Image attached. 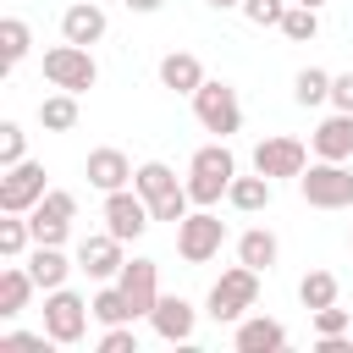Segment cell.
Masks as SVG:
<instances>
[{"label":"cell","mask_w":353,"mask_h":353,"mask_svg":"<svg viewBox=\"0 0 353 353\" xmlns=\"http://www.w3.org/2000/svg\"><path fill=\"white\" fill-rule=\"evenodd\" d=\"M232 176H237V154L226 149V138H215V143L193 149V160H188V199L204 204V210H215L226 199Z\"/></svg>","instance_id":"6da1fadb"},{"label":"cell","mask_w":353,"mask_h":353,"mask_svg":"<svg viewBox=\"0 0 353 353\" xmlns=\"http://www.w3.org/2000/svg\"><path fill=\"white\" fill-rule=\"evenodd\" d=\"M254 303H259V270H254V265L237 259L232 270L215 276V287H210V320H215V325H237Z\"/></svg>","instance_id":"7a4b0ae2"},{"label":"cell","mask_w":353,"mask_h":353,"mask_svg":"<svg viewBox=\"0 0 353 353\" xmlns=\"http://www.w3.org/2000/svg\"><path fill=\"white\" fill-rule=\"evenodd\" d=\"M44 83H50V88H66V94H88V88L99 83V61H94V50L61 39L55 50H44Z\"/></svg>","instance_id":"3957f363"},{"label":"cell","mask_w":353,"mask_h":353,"mask_svg":"<svg viewBox=\"0 0 353 353\" xmlns=\"http://www.w3.org/2000/svg\"><path fill=\"white\" fill-rule=\"evenodd\" d=\"M193 116H199V127H204V132L232 138V132L243 127V99H237V88H232V83L204 77V83L193 88Z\"/></svg>","instance_id":"277c9868"},{"label":"cell","mask_w":353,"mask_h":353,"mask_svg":"<svg viewBox=\"0 0 353 353\" xmlns=\"http://www.w3.org/2000/svg\"><path fill=\"white\" fill-rule=\"evenodd\" d=\"M88 320H94V309H88L83 292H72V287H50L44 292V331H50V342L77 347L88 336Z\"/></svg>","instance_id":"5b68a950"},{"label":"cell","mask_w":353,"mask_h":353,"mask_svg":"<svg viewBox=\"0 0 353 353\" xmlns=\"http://www.w3.org/2000/svg\"><path fill=\"white\" fill-rule=\"evenodd\" d=\"M298 193L314 210H347L353 204V171H347V160H314V165H303Z\"/></svg>","instance_id":"8992f818"},{"label":"cell","mask_w":353,"mask_h":353,"mask_svg":"<svg viewBox=\"0 0 353 353\" xmlns=\"http://www.w3.org/2000/svg\"><path fill=\"white\" fill-rule=\"evenodd\" d=\"M221 243H226V221L215 215V210H188L182 221H176V254L188 259V265H204V259H215L221 254Z\"/></svg>","instance_id":"52a82bcc"},{"label":"cell","mask_w":353,"mask_h":353,"mask_svg":"<svg viewBox=\"0 0 353 353\" xmlns=\"http://www.w3.org/2000/svg\"><path fill=\"white\" fill-rule=\"evenodd\" d=\"M44 193H50V182H44L39 160H17L0 171V215H28Z\"/></svg>","instance_id":"ba28073f"},{"label":"cell","mask_w":353,"mask_h":353,"mask_svg":"<svg viewBox=\"0 0 353 353\" xmlns=\"http://www.w3.org/2000/svg\"><path fill=\"white\" fill-rule=\"evenodd\" d=\"M303 165H309V143L292 138V132H270V138L254 143V171H265L270 182H281V176H303Z\"/></svg>","instance_id":"9c48e42d"},{"label":"cell","mask_w":353,"mask_h":353,"mask_svg":"<svg viewBox=\"0 0 353 353\" xmlns=\"http://www.w3.org/2000/svg\"><path fill=\"white\" fill-rule=\"evenodd\" d=\"M149 226H154V210H149V199H143L138 188L105 193V232H116L121 243H132V237H143Z\"/></svg>","instance_id":"30bf717a"},{"label":"cell","mask_w":353,"mask_h":353,"mask_svg":"<svg viewBox=\"0 0 353 353\" xmlns=\"http://www.w3.org/2000/svg\"><path fill=\"white\" fill-rule=\"evenodd\" d=\"M127 243L116 237V232H94V237H83L77 243V270H88L94 281H116L121 276V265H127V254H121Z\"/></svg>","instance_id":"8fae6325"},{"label":"cell","mask_w":353,"mask_h":353,"mask_svg":"<svg viewBox=\"0 0 353 353\" xmlns=\"http://www.w3.org/2000/svg\"><path fill=\"white\" fill-rule=\"evenodd\" d=\"M116 281H121V292L132 303V320H149L154 303H160V265L154 259H127Z\"/></svg>","instance_id":"7c38bea8"},{"label":"cell","mask_w":353,"mask_h":353,"mask_svg":"<svg viewBox=\"0 0 353 353\" xmlns=\"http://www.w3.org/2000/svg\"><path fill=\"white\" fill-rule=\"evenodd\" d=\"M149 325H154V336H160V342H193V331H199V309H193L182 292H160V303H154Z\"/></svg>","instance_id":"4fadbf2b"},{"label":"cell","mask_w":353,"mask_h":353,"mask_svg":"<svg viewBox=\"0 0 353 353\" xmlns=\"http://www.w3.org/2000/svg\"><path fill=\"white\" fill-rule=\"evenodd\" d=\"M88 188H99V193H116V188H132V160L116 149V143H105V149H88Z\"/></svg>","instance_id":"5bb4252c"},{"label":"cell","mask_w":353,"mask_h":353,"mask_svg":"<svg viewBox=\"0 0 353 353\" xmlns=\"http://www.w3.org/2000/svg\"><path fill=\"white\" fill-rule=\"evenodd\" d=\"M232 347L237 353H276V347H287V325L270 314H243L232 331Z\"/></svg>","instance_id":"9a60e30c"},{"label":"cell","mask_w":353,"mask_h":353,"mask_svg":"<svg viewBox=\"0 0 353 353\" xmlns=\"http://www.w3.org/2000/svg\"><path fill=\"white\" fill-rule=\"evenodd\" d=\"M309 149H314V160H353V116L347 110H331L309 132Z\"/></svg>","instance_id":"2e32d148"},{"label":"cell","mask_w":353,"mask_h":353,"mask_svg":"<svg viewBox=\"0 0 353 353\" xmlns=\"http://www.w3.org/2000/svg\"><path fill=\"white\" fill-rule=\"evenodd\" d=\"M105 28H110V22H105L99 0H77V6L61 11V39H66V44H99Z\"/></svg>","instance_id":"e0dca14e"},{"label":"cell","mask_w":353,"mask_h":353,"mask_svg":"<svg viewBox=\"0 0 353 353\" xmlns=\"http://www.w3.org/2000/svg\"><path fill=\"white\" fill-rule=\"evenodd\" d=\"M204 83V61L193 55V50H165L160 55V88H171V94H188L193 99V88Z\"/></svg>","instance_id":"ac0fdd59"},{"label":"cell","mask_w":353,"mask_h":353,"mask_svg":"<svg viewBox=\"0 0 353 353\" xmlns=\"http://www.w3.org/2000/svg\"><path fill=\"white\" fill-rule=\"evenodd\" d=\"M270 199H276V182L265 176V171H254V176H232V188H226V204L237 210V215H259V210H270Z\"/></svg>","instance_id":"d6986e66"},{"label":"cell","mask_w":353,"mask_h":353,"mask_svg":"<svg viewBox=\"0 0 353 353\" xmlns=\"http://www.w3.org/2000/svg\"><path fill=\"white\" fill-rule=\"evenodd\" d=\"M28 270H33L39 292H50V287H66V276H72L77 265L61 254V243H33V254H28Z\"/></svg>","instance_id":"ffe728a7"},{"label":"cell","mask_w":353,"mask_h":353,"mask_svg":"<svg viewBox=\"0 0 353 353\" xmlns=\"http://www.w3.org/2000/svg\"><path fill=\"white\" fill-rule=\"evenodd\" d=\"M33 292H39V281H33V270L11 259V265L0 270V320H17V314L28 309V298H33Z\"/></svg>","instance_id":"44dd1931"},{"label":"cell","mask_w":353,"mask_h":353,"mask_svg":"<svg viewBox=\"0 0 353 353\" xmlns=\"http://www.w3.org/2000/svg\"><path fill=\"white\" fill-rule=\"evenodd\" d=\"M237 259L265 276V270H276V259H281V237H276L270 226H248V232L237 237Z\"/></svg>","instance_id":"7402d4cb"},{"label":"cell","mask_w":353,"mask_h":353,"mask_svg":"<svg viewBox=\"0 0 353 353\" xmlns=\"http://www.w3.org/2000/svg\"><path fill=\"white\" fill-rule=\"evenodd\" d=\"M39 127H44V132H72V127H77V94H66V88L44 94V99H39Z\"/></svg>","instance_id":"603a6c76"},{"label":"cell","mask_w":353,"mask_h":353,"mask_svg":"<svg viewBox=\"0 0 353 353\" xmlns=\"http://www.w3.org/2000/svg\"><path fill=\"white\" fill-rule=\"evenodd\" d=\"M28 50H33V28H28L22 17H0V61H6V72L22 66Z\"/></svg>","instance_id":"cb8c5ba5"},{"label":"cell","mask_w":353,"mask_h":353,"mask_svg":"<svg viewBox=\"0 0 353 353\" xmlns=\"http://www.w3.org/2000/svg\"><path fill=\"white\" fill-rule=\"evenodd\" d=\"M132 188H138V193H143V199L154 204V199H165V193H176L182 182H176V171H171L165 160H143V165L132 171Z\"/></svg>","instance_id":"d4e9b609"},{"label":"cell","mask_w":353,"mask_h":353,"mask_svg":"<svg viewBox=\"0 0 353 353\" xmlns=\"http://www.w3.org/2000/svg\"><path fill=\"white\" fill-rule=\"evenodd\" d=\"M88 309H94V320H99V325H121V320H132V303H127L121 281H105V287L88 298Z\"/></svg>","instance_id":"484cf974"},{"label":"cell","mask_w":353,"mask_h":353,"mask_svg":"<svg viewBox=\"0 0 353 353\" xmlns=\"http://www.w3.org/2000/svg\"><path fill=\"white\" fill-rule=\"evenodd\" d=\"M292 99H298L303 110H314V105H331V72H320V66H303V72L292 77Z\"/></svg>","instance_id":"4316f807"},{"label":"cell","mask_w":353,"mask_h":353,"mask_svg":"<svg viewBox=\"0 0 353 353\" xmlns=\"http://www.w3.org/2000/svg\"><path fill=\"white\" fill-rule=\"evenodd\" d=\"M336 292H342V281L331 270H303V281H298V303L303 309H325V303H336Z\"/></svg>","instance_id":"83f0119b"},{"label":"cell","mask_w":353,"mask_h":353,"mask_svg":"<svg viewBox=\"0 0 353 353\" xmlns=\"http://www.w3.org/2000/svg\"><path fill=\"white\" fill-rule=\"evenodd\" d=\"M281 33L292 39V44H309V39H320V11L314 6H287V17H281Z\"/></svg>","instance_id":"f1b7e54d"},{"label":"cell","mask_w":353,"mask_h":353,"mask_svg":"<svg viewBox=\"0 0 353 353\" xmlns=\"http://www.w3.org/2000/svg\"><path fill=\"white\" fill-rule=\"evenodd\" d=\"M33 248V226H28V215H6L0 221V254L6 259H22Z\"/></svg>","instance_id":"f546056e"},{"label":"cell","mask_w":353,"mask_h":353,"mask_svg":"<svg viewBox=\"0 0 353 353\" xmlns=\"http://www.w3.org/2000/svg\"><path fill=\"white\" fill-rule=\"evenodd\" d=\"M17 160H28V132H22V121H0V171Z\"/></svg>","instance_id":"4dcf8cb0"},{"label":"cell","mask_w":353,"mask_h":353,"mask_svg":"<svg viewBox=\"0 0 353 353\" xmlns=\"http://www.w3.org/2000/svg\"><path fill=\"white\" fill-rule=\"evenodd\" d=\"M287 6L292 0H243L237 11L254 22V28H281V17H287Z\"/></svg>","instance_id":"1f68e13d"},{"label":"cell","mask_w":353,"mask_h":353,"mask_svg":"<svg viewBox=\"0 0 353 353\" xmlns=\"http://www.w3.org/2000/svg\"><path fill=\"white\" fill-rule=\"evenodd\" d=\"M28 226H33V243H66V232H72V221H55L44 210H28Z\"/></svg>","instance_id":"d6a6232c"},{"label":"cell","mask_w":353,"mask_h":353,"mask_svg":"<svg viewBox=\"0 0 353 353\" xmlns=\"http://www.w3.org/2000/svg\"><path fill=\"white\" fill-rule=\"evenodd\" d=\"M99 353H138V331H132V320L105 325V331H99Z\"/></svg>","instance_id":"836d02e7"},{"label":"cell","mask_w":353,"mask_h":353,"mask_svg":"<svg viewBox=\"0 0 353 353\" xmlns=\"http://www.w3.org/2000/svg\"><path fill=\"white\" fill-rule=\"evenodd\" d=\"M342 331H353V314L347 309H336V303L314 309V336H342Z\"/></svg>","instance_id":"e575fe53"},{"label":"cell","mask_w":353,"mask_h":353,"mask_svg":"<svg viewBox=\"0 0 353 353\" xmlns=\"http://www.w3.org/2000/svg\"><path fill=\"white\" fill-rule=\"evenodd\" d=\"M33 210H44V215H55V221H72L77 215V193H66V188H50Z\"/></svg>","instance_id":"d590c367"},{"label":"cell","mask_w":353,"mask_h":353,"mask_svg":"<svg viewBox=\"0 0 353 353\" xmlns=\"http://www.w3.org/2000/svg\"><path fill=\"white\" fill-rule=\"evenodd\" d=\"M331 110H347L353 116V72H336L331 77Z\"/></svg>","instance_id":"8d00e7d4"},{"label":"cell","mask_w":353,"mask_h":353,"mask_svg":"<svg viewBox=\"0 0 353 353\" xmlns=\"http://www.w3.org/2000/svg\"><path fill=\"white\" fill-rule=\"evenodd\" d=\"M50 342V331H6L0 336V347H44Z\"/></svg>","instance_id":"74e56055"},{"label":"cell","mask_w":353,"mask_h":353,"mask_svg":"<svg viewBox=\"0 0 353 353\" xmlns=\"http://www.w3.org/2000/svg\"><path fill=\"white\" fill-rule=\"evenodd\" d=\"M165 0H127V11H138V17H149V11H160Z\"/></svg>","instance_id":"f35d334b"},{"label":"cell","mask_w":353,"mask_h":353,"mask_svg":"<svg viewBox=\"0 0 353 353\" xmlns=\"http://www.w3.org/2000/svg\"><path fill=\"white\" fill-rule=\"evenodd\" d=\"M204 6H215V11H237L243 0H204Z\"/></svg>","instance_id":"ab89813d"},{"label":"cell","mask_w":353,"mask_h":353,"mask_svg":"<svg viewBox=\"0 0 353 353\" xmlns=\"http://www.w3.org/2000/svg\"><path fill=\"white\" fill-rule=\"evenodd\" d=\"M298 6H314V11H320V6H325V0H298Z\"/></svg>","instance_id":"60d3db41"},{"label":"cell","mask_w":353,"mask_h":353,"mask_svg":"<svg viewBox=\"0 0 353 353\" xmlns=\"http://www.w3.org/2000/svg\"><path fill=\"white\" fill-rule=\"evenodd\" d=\"M347 243H353V232H347Z\"/></svg>","instance_id":"b9f144b4"}]
</instances>
